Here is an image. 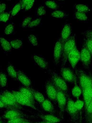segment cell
<instances>
[{"label": "cell", "instance_id": "6da1fadb", "mask_svg": "<svg viewBox=\"0 0 92 123\" xmlns=\"http://www.w3.org/2000/svg\"><path fill=\"white\" fill-rule=\"evenodd\" d=\"M78 85L82 91L92 86V70L87 71L81 68L76 67L75 69Z\"/></svg>", "mask_w": 92, "mask_h": 123}, {"label": "cell", "instance_id": "7a4b0ae2", "mask_svg": "<svg viewBox=\"0 0 92 123\" xmlns=\"http://www.w3.org/2000/svg\"><path fill=\"white\" fill-rule=\"evenodd\" d=\"M0 118L5 120L19 118H26L32 121L37 119L35 115H30L17 108L6 109L0 115Z\"/></svg>", "mask_w": 92, "mask_h": 123}, {"label": "cell", "instance_id": "3957f363", "mask_svg": "<svg viewBox=\"0 0 92 123\" xmlns=\"http://www.w3.org/2000/svg\"><path fill=\"white\" fill-rule=\"evenodd\" d=\"M46 70L50 76V78L57 88L67 93H70L68 83L59 74L49 68Z\"/></svg>", "mask_w": 92, "mask_h": 123}, {"label": "cell", "instance_id": "277c9868", "mask_svg": "<svg viewBox=\"0 0 92 123\" xmlns=\"http://www.w3.org/2000/svg\"><path fill=\"white\" fill-rule=\"evenodd\" d=\"M77 33H74L64 43L62 53L61 59V67L65 66L68 60V57L69 53L76 46V44L75 37Z\"/></svg>", "mask_w": 92, "mask_h": 123}, {"label": "cell", "instance_id": "5b68a950", "mask_svg": "<svg viewBox=\"0 0 92 123\" xmlns=\"http://www.w3.org/2000/svg\"><path fill=\"white\" fill-rule=\"evenodd\" d=\"M67 95L68 99L66 111L70 117L67 121L70 123H80L79 117L75 105V102L72 98L70 93Z\"/></svg>", "mask_w": 92, "mask_h": 123}, {"label": "cell", "instance_id": "8992f818", "mask_svg": "<svg viewBox=\"0 0 92 123\" xmlns=\"http://www.w3.org/2000/svg\"><path fill=\"white\" fill-rule=\"evenodd\" d=\"M11 92L13 94L18 103L23 106H28L37 111L38 112L44 113L38 105L28 98L19 91L12 90Z\"/></svg>", "mask_w": 92, "mask_h": 123}, {"label": "cell", "instance_id": "52a82bcc", "mask_svg": "<svg viewBox=\"0 0 92 123\" xmlns=\"http://www.w3.org/2000/svg\"><path fill=\"white\" fill-rule=\"evenodd\" d=\"M80 52V60L83 69L87 71L91 69L90 66L92 61V55L85 43L82 42Z\"/></svg>", "mask_w": 92, "mask_h": 123}, {"label": "cell", "instance_id": "ba28073f", "mask_svg": "<svg viewBox=\"0 0 92 123\" xmlns=\"http://www.w3.org/2000/svg\"><path fill=\"white\" fill-rule=\"evenodd\" d=\"M68 93L57 88V99L59 110V116L64 120L67 101Z\"/></svg>", "mask_w": 92, "mask_h": 123}, {"label": "cell", "instance_id": "9c48e42d", "mask_svg": "<svg viewBox=\"0 0 92 123\" xmlns=\"http://www.w3.org/2000/svg\"><path fill=\"white\" fill-rule=\"evenodd\" d=\"M45 92L48 98L55 105L57 104V88L50 78H47L45 82Z\"/></svg>", "mask_w": 92, "mask_h": 123}, {"label": "cell", "instance_id": "30bf717a", "mask_svg": "<svg viewBox=\"0 0 92 123\" xmlns=\"http://www.w3.org/2000/svg\"><path fill=\"white\" fill-rule=\"evenodd\" d=\"M59 74L68 83L77 84L75 73L70 67L65 66L61 67Z\"/></svg>", "mask_w": 92, "mask_h": 123}, {"label": "cell", "instance_id": "8fae6325", "mask_svg": "<svg viewBox=\"0 0 92 123\" xmlns=\"http://www.w3.org/2000/svg\"><path fill=\"white\" fill-rule=\"evenodd\" d=\"M40 108L44 112L59 116V110L57 107L50 100L46 98L39 106Z\"/></svg>", "mask_w": 92, "mask_h": 123}, {"label": "cell", "instance_id": "7c38bea8", "mask_svg": "<svg viewBox=\"0 0 92 123\" xmlns=\"http://www.w3.org/2000/svg\"><path fill=\"white\" fill-rule=\"evenodd\" d=\"M63 46L61 39L59 37L56 41L53 53V62L55 66L58 65L61 60Z\"/></svg>", "mask_w": 92, "mask_h": 123}, {"label": "cell", "instance_id": "4fadbf2b", "mask_svg": "<svg viewBox=\"0 0 92 123\" xmlns=\"http://www.w3.org/2000/svg\"><path fill=\"white\" fill-rule=\"evenodd\" d=\"M35 115L37 119H40L43 121H48L54 123H60L63 122L64 120L58 116L47 113H35Z\"/></svg>", "mask_w": 92, "mask_h": 123}, {"label": "cell", "instance_id": "5bb4252c", "mask_svg": "<svg viewBox=\"0 0 92 123\" xmlns=\"http://www.w3.org/2000/svg\"><path fill=\"white\" fill-rule=\"evenodd\" d=\"M80 52L76 46L69 54L68 60L74 70L80 60Z\"/></svg>", "mask_w": 92, "mask_h": 123}, {"label": "cell", "instance_id": "9a60e30c", "mask_svg": "<svg viewBox=\"0 0 92 123\" xmlns=\"http://www.w3.org/2000/svg\"><path fill=\"white\" fill-rule=\"evenodd\" d=\"M72 31V28L70 24L66 22L63 26L59 37L62 41L63 46L65 42L71 35Z\"/></svg>", "mask_w": 92, "mask_h": 123}, {"label": "cell", "instance_id": "2e32d148", "mask_svg": "<svg viewBox=\"0 0 92 123\" xmlns=\"http://www.w3.org/2000/svg\"><path fill=\"white\" fill-rule=\"evenodd\" d=\"M0 100L8 105L17 108L22 111L23 110L27 111L30 113L31 115H34L35 113L33 112L31 110L24 108L23 106L18 104L14 103L0 93Z\"/></svg>", "mask_w": 92, "mask_h": 123}, {"label": "cell", "instance_id": "e0dca14e", "mask_svg": "<svg viewBox=\"0 0 92 123\" xmlns=\"http://www.w3.org/2000/svg\"><path fill=\"white\" fill-rule=\"evenodd\" d=\"M75 105L79 115L80 123H83L85 115L84 103L82 99H76Z\"/></svg>", "mask_w": 92, "mask_h": 123}, {"label": "cell", "instance_id": "ac0fdd59", "mask_svg": "<svg viewBox=\"0 0 92 123\" xmlns=\"http://www.w3.org/2000/svg\"><path fill=\"white\" fill-rule=\"evenodd\" d=\"M82 95L84 103L85 113L87 107L92 99V86L83 90Z\"/></svg>", "mask_w": 92, "mask_h": 123}, {"label": "cell", "instance_id": "d6986e66", "mask_svg": "<svg viewBox=\"0 0 92 123\" xmlns=\"http://www.w3.org/2000/svg\"><path fill=\"white\" fill-rule=\"evenodd\" d=\"M17 79L23 86L29 87L32 85L31 79L22 71L18 70Z\"/></svg>", "mask_w": 92, "mask_h": 123}, {"label": "cell", "instance_id": "ffe728a7", "mask_svg": "<svg viewBox=\"0 0 92 123\" xmlns=\"http://www.w3.org/2000/svg\"><path fill=\"white\" fill-rule=\"evenodd\" d=\"M29 87L32 92L35 102L39 106L46 98L39 91L35 89L32 85Z\"/></svg>", "mask_w": 92, "mask_h": 123}, {"label": "cell", "instance_id": "44dd1931", "mask_svg": "<svg viewBox=\"0 0 92 123\" xmlns=\"http://www.w3.org/2000/svg\"><path fill=\"white\" fill-rule=\"evenodd\" d=\"M6 70L8 76L13 80L18 81V70L15 66L10 62H8Z\"/></svg>", "mask_w": 92, "mask_h": 123}, {"label": "cell", "instance_id": "7402d4cb", "mask_svg": "<svg viewBox=\"0 0 92 123\" xmlns=\"http://www.w3.org/2000/svg\"><path fill=\"white\" fill-rule=\"evenodd\" d=\"M33 58L38 65L43 70L49 68V64L44 58L40 55H35L33 56Z\"/></svg>", "mask_w": 92, "mask_h": 123}, {"label": "cell", "instance_id": "603a6c76", "mask_svg": "<svg viewBox=\"0 0 92 123\" xmlns=\"http://www.w3.org/2000/svg\"><path fill=\"white\" fill-rule=\"evenodd\" d=\"M18 91L29 98L36 105L39 106L35 102L32 92L29 87L23 86H20L18 88Z\"/></svg>", "mask_w": 92, "mask_h": 123}, {"label": "cell", "instance_id": "cb8c5ba5", "mask_svg": "<svg viewBox=\"0 0 92 123\" xmlns=\"http://www.w3.org/2000/svg\"><path fill=\"white\" fill-rule=\"evenodd\" d=\"M84 119L85 123H90L92 121V99L86 110Z\"/></svg>", "mask_w": 92, "mask_h": 123}, {"label": "cell", "instance_id": "d4e9b609", "mask_svg": "<svg viewBox=\"0 0 92 123\" xmlns=\"http://www.w3.org/2000/svg\"><path fill=\"white\" fill-rule=\"evenodd\" d=\"M0 43L1 46L3 50L6 52L11 51L12 47L10 42L3 37H0Z\"/></svg>", "mask_w": 92, "mask_h": 123}, {"label": "cell", "instance_id": "484cf974", "mask_svg": "<svg viewBox=\"0 0 92 123\" xmlns=\"http://www.w3.org/2000/svg\"><path fill=\"white\" fill-rule=\"evenodd\" d=\"M77 10L85 13H90L92 12V10L87 5L83 4H75L74 5Z\"/></svg>", "mask_w": 92, "mask_h": 123}, {"label": "cell", "instance_id": "4316f807", "mask_svg": "<svg viewBox=\"0 0 92 123\" xmlns=\"http://www.w3.org/2000/svg\"><path fill=\"white\" fill-rule=\"evenodd\" d=\"M74 15L75 19L78 20L83 21L89 20V18L86 13L78 11L75 9L74 10Z\"/></svg>", "mask_w": 92, "mask_h": 123}, {"label": "cell", "instance_id": "83f0119b", "mask_svg": "<svg viewBox=\"0 0 92 123\" xmlns=\"http://www.w3.org/2000/svg\"><path fill=\"white\" fill-rule=\"evenodd\" d=\"M69 14L63 11L55 10L51 14V15L53 17L57 18H67Z\"/></svg>", "mask_w": 92, "mask_h": 123}, {"label": "cell", "instance_id": "f1b7e54d", "mask_svg": "<svg viewBox=\"0 0 92 123\" xmlns=\"http://www.w3.org/2000/svg\"><path fill=\"white\" fill-rule=\"evenodd\" d=\"M82 90L77 84H74V86L71 90V93L72 96L76 99H79L82 94Z\"/></svg>", "mask_w": 92, "mask_h": 123}, {"label": "cell", "instance_id": "f546056e", "mask_svg": "<svg viewBox=\"0 0 92 123\" xmlns=\"http://www.w3.org/2000/svg\"><path fill=\"white\" fill-rule=\"evenodd\" d=\"M0 88L5 87L7 81V75L6 73L0 69Z\"/></svg>", "mask_w": 92, "mask_h": 123}, {"label": "cell", "instance_id": "4dcf8cb0", "mask_svg": "<svg viewBox=\"0 0 92 123\" xmlns=\"http://www.w3.org/2000/svg\"><path fill=\"white\" fill-rule=\"evenodd\" d=\"M3 120L4 123H23L27 122H30L32 121L28 119L20 118H15L6 120Z\"/></svg>", "mask_w": 92, "mask_h": 123}, {"label": "cell", "instance_id": "1f68e13d", "mask_svg": "<svg viewBox=\"0 0 92 123\" xmlns=\"http://www.w3.org/2000/svg\"><path fill=\"white\" fill-rule=\"evenodd\" d=\"M12 47L15 49H18L22 48L23 43L22 41L19 39H17L9 42Z\"/></svg>", "mask_w": 92, "mask_h": 123}, {"label": "cell", "instance_id": "d6a6232c", "mask_svg": "<svg viewBox=\"0 0 92 123\" xmlns=\"http://www.w3.org/2000/svg\"><path fill=\"white\" fill-rule=\"evenodd\" d=\"M45 4L48 7L53 10H57L60 7V6L54 0L45 1Z\"/></svg>", "mask_w": 92, "mask_h": 123}, {"label": "cell", "instance_id": "836d02e7", "mask_svg": "<svg viewBox=\"0 0 92 123\" xmlns=\"http://www.w3.org/2000/svg\"><path fill=\"white\" fill-rule=\"evenodd\" d=\"M21 10V6L19 2L17 3L10 12V18H12L15 16Z\"/></svg>", "mask_w": 92, "mask_h": 123}, {"label": "cell", "instance_id": "e575fe53", "mask_svg": "<svg viewBox=\"0 0 92 123\" xmlns=\"http://www.w3.org/2000/svg\"><path fill=\"white\" fill-rule=\"evenodd\" d=\"M82 42L85 43L92 56V40L83 36Z\"/></svg>", "mask_w": 92, "mask_h": 123}, {"label": "cell", "instance_id": "d590c367", "mask_svg": "<svg viewBox=\"0 0 92 123\" xmlns=\"http://www.w3.org/2000/svg\"><path fill=\"white\" fill-rule=\"evenodd\" d=\"M14 32V26L13 23L12 22L7 25L6 27L4 33L6 35H9L12 34Z\"/></svg>", "mask_w": 92, "mask_h": 123}, {"label": "cell", "instance_id": "8d00e7d4", "mask_svg": "<svg viewBox=\"0 0 92 123\" xmlns=\"http://www.w3.org/2000/svg\"><path fill=\"white\" fill-rule=\"evenodd\" d=\"M10 12H4L0 14V20L1 21H3L6 23L10 18Z\"/></svg>", "mask_w": 92, "mask_h": 123}, {"label": "cell", "instance_id": "74e56055", "mask_svg": "<svg viewBox=\"0 0 92 123\" xmlns=\"http://www.w3.org/2000/svg\"><path fill=\"white\" fill-rule=\"evenodd\" d=\"M30 42L33 45L35 46H38L39 43H38L36 37L33 34H32L28 36Z\"/></svg>", "mask_w": 92, "mask_h": 123}, {"label": "cell", "instance_id": "f35d334b", "mask_svg": "<svg viewBox=\"0 0 92 123\" xmlns=\"http://www.w3.org/2000/svg\"><path fill=\"white\" fill-rule=\"evenodd\" d=\"M41 18H38L32 20L28 26V28H32L36 26L39 25L40 23Z\"/></svg>", "mask_w": 92, "mask_h": 123}, {"label": "cell", "instance_id": "ab89813d", "mask_svg": "<svg viewBox=\"0 0 92 123\" xmlns=\"http://www.w3.org/2000/svg\"><path fill=\"white\" fill-rule=\"evenodd\" d=\"M37 15L40 17L46 13V10L45 6L43 5L40 6L37 10Z\"/></svg>", "mask_w": 92, "mask_h": 123}, {"label": "cell", "instance_id": "60d3db41", "mask_svg": "<svg viewBox=\"0 0 92 123\" xmlns=\"http://www.w3.org/2000/svg\"><path fill=\"white\" fill-rule=\"evenodd\" d=\"M33 19L32 17H28L25 18L23 21L21 25V27L23 28H26L32 21Z\"/></svg>", "mask_w": 92, "mask_h": 123}, {"label": "cell", "instance_id": "b9f144b4", "mask_svg": "<svg viewBox=\"0 0 92 123\" xmlns=\"http://www.w3.org/2000/svg\"><path fill=\"white\" fill-rule=\"evenodd\" d=\"M80 33L83 36L92 40V30H88L81 32Z\"/></svg>", "mask_w": 92, "mask_h": 123}, {"label": "cell", "instance_id": "7bdbcfd3", "mask_svg": "<svg viewBox=\"0 0 92 123\" xmlns=\"http://www.w3.org/2000/svg\"><path fill=\"white\" fill-rule=\"evenodd\" d=\"M34 1V0H29L25 7L24 11H28L33 6Z\"/></svg>", "mask_w": 92, "mask_h": 123}, {"label": "cell", "instance_id": "ee69618b", "mask_svg": "<svg viewBox=\"0 0 92 123\" xmlns=\"http://www.w3.org/2000/svg\"><path fill=\"white\" fill-rule=\"evenodd\" d=\"M29 0H20L19 2L20 3L21 6V10L25 8V7Z\"/></svg>", "mask_w": 92, "mask_h": 123}, {"label": "cell", "instance_id": "f6af8a7d", "mask_svg": "<svg viewBox=\"0 0 92 123\" xmlns=\"http://www.w3.org/2000/svg\"><path fill=\"white\" fill-rule=\"evenodd\" d=\"M6 6V3H0V14L5 12Z\"/></svg>", "mask_w": 92, "mask_h": 123}, {"label": "cell", "instance_id": "bcb514c9", "mask_svg": "<svg viewBox=\"0 0 92 123\" xmlns=\"http://www.w3.org/2000/svg\"><path fill=\"white\" fill-rule=\"evenodd\" d=\"M32 122L34 123H54L43 120L40 121H32Z\"/></svg>", "mask_w": 92, "mask_h": 123}, {"label": "cell", "instance_id": "7dc6e473", "mask_svg": "<svg viewBox=\"0 0 92 123\" xmlns=\"http://www.w3.org/2000/svg\"><path fill=\"white\" fill-rule=\"evenodd\" d=\"M23 123H34L32 122V121H31L30 122H25Z\"/></svg>", "mask_w": 92, "mask_h": 123}, {"label": "cell", "instance_id": "c3c4849f", "mask_svg": "<svg viewBox=\"0 0 92 123\" xmlns=\"http://www.w3.org/2000/svg\"><path fill=\"white\" fill-rule=\"evenodd\" d=\"M90 123H92V121Z\"/></svg>", "mask_w": 92, "mask_h": 123}]
</instances>
